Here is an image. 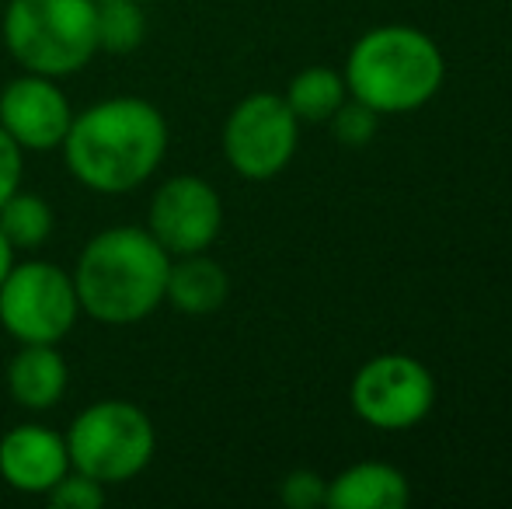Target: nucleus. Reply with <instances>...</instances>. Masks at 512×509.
Instances as JSON below:
<instances>
[{
  "label": "nucleus",
  "instance_id": "nucleus-1",
  "mask_svg": "<svg viewBox=\"0 0 512 509\" xmlns=\"http://www.w3.org/2000/svg\"><path fill=\"white\" fill-rule=\"evenodd\" d=\"M168 143V119L154 102L115 95L74 112L60 150L77 185L98 196H126L157 175Z\"/></svg>",
  "mask_w": 512,
  "mask_h": 509
},
{
  "label": "nucleus",
  "instance_id": "nucleus-2",
  "mask_svg": "<svg viewBox=\"0 0 512 509\" xmlns=\"http://www.w3.org/2000/svg\"><path fill=\"white\" fill-rule=\"evenodd\" d=\"M171 255L147 227H105L77 255L70 269L81 314L108 328H129L147 321L164 304Z\"/></svg>",
  "mask_w": 512,
  "mask_h": 509
},
{
  "label": "nucleus",
  "instance_id": "nucleus-3",
  "mask_svg": "<svg viewBox=\"0 0 512 509\" xmlns=\"http://www.w3.org/2000/svg\"><path fill=\"white\" fill-rule=\"evenodd\" d=\"M345 88L356 102L391 112L422 109L443 88L446 63L425 32L408 25H384L359 35L345 60Z\"/></svg>",
  "mask_w": 512,
  "mask_h": 509
},
{
  "label": "nucleus",
  "instance_id": "nucleus-4",
  "mask_svg": "<svg viewBox=\"0 0 512 509\" xmlns=\"http://www.w3.org/2000/svg\"><path fill=\"white\" fill-rule=\"evenodd\" d=\"M4 49L21 70L74 77L98 56L95 0H7L0 18Z\"/></svg>",
  "mask_w": 512,
  "mask_h": 509
},
{
  "label": "nucleus",
  "instance_id": "nucleus-5",
  "mask_svg": "<svg viewBox=\"0 0 512 509\" xmlns=\"http://www.w3.org/2000/svg\"><path fill=\"white\" fill-rule=\"evenodd\" d=\"M70 468L102 485H126L150 468L157 454V429L136 401L102 398L74 415L63 433Z\"/></svg>",
  "mask_w": 512,
  "mask_h": 509
},
{
  "label": "nucleus",
  "instance_id": "nucleus-6",
  "mask_svg": "<svg viewBox=\"0 0 512 509\" xmlns=\"http://www.w3.org/2000/svg\"><path fill=\"white\" fill-rule=\"evenodd\" d=\"M81 318L74 276L46 258L14 262L0 286V328L18 346H60Z\"/></svg>",
  "mask_w": 512,
  "mask_h": 509
},
{
  "label": "nucleus",
  "instance_id": "nucleus-7",
  "mask_svg": "<svg viewBox=\"0 0 512 509\" xmlns=\"http://www.w3.org/2000/svg\"><path fill=\"white\" fill-rule=\"evenodd\" d=\"M300 119L283 95L255 91L241 98L223 123V157L248 182H269L283 175L297 154Z\"/></svg>",
  "mask_w": 512,
  "mask_h": 509
},
{
  "label": "nucleus",
  "instance_id": "nucleus-8",
  "mask_svg": "<svg viewBox=\"0 0 512 509\" xmlns=\"http://www.w3.org/2000/svg\"><path fill=\"white\" fill-rule=\"evenodd\" d=\"M436 405V381L418 360L387 353L363 363L352 377V408L363 422L387 433L411 429Z\"/></svg>",
  "mask_w": 512,
  "mask_h": 509
},
{
  "label": "nucleus",
  "instance_id": "nucleus-9",
  "mask_svg": "<svg viewBox=\"0 0 512 509\" xmlns=\"http://www.w3.org/2000/svg\"><path fill=\"white\" fill-rule=\"evenodd\" d=\"M147 231L171 258L209 252L223 231V199L206 178L171 175L154 189Z\"/></svg>",
  "mask_w": 512,
  "mask_h": 509
},
{
  "label": "nucleus",
  "instance_id": "nucleus-10",
  "mask_svg": "<svg viewBox=\"0 0 512 509\" xmlns=\"http://www.w3.org/2000/svg\"><path fill=\"white\" fill-rule=\"evenodd\" d=\"M74 123V105L63 95L56 77L21 70L0 88V129L25 154H53L67 140Z\"/></svg>",
  "mask_w": 512,
  "mask_h": 509
},
{
  "label": "nucleus",
  "instance_id": "nucleus-11",
  "mask_svg": "<svg viewBox=\"0 0 512 509\" xmlns=\"http://www.w3.org/2000/svg\"><path fill=\"white\" fill-rule=\"evenodd\" d=\"M70 471V450L63 433L35 422L7 429L0 436V478L21 496H42Z\"/></svg>",
  "mask_w": 512,
  "mask_h": 509
},
{
  "label": "nucleus",
  "instance_id": "nucleus-12",
  "mask_svg": "<svg viewBox=\"0 0 512 509\" xmlns=\"http://www.w3.org/2000/svg\"><path fill=\"white\" fill-rule=\"evenodd\" d=\"M4 377L7 394L25 412H49L70 387V367L60 346H18Z\"/></svg>",
  "mask_w": 512,
  "mask_h": 509
},
{
  "label": "nucleus",
  "instance_id": "nucleus-13",
  "mask_svg": "<svg viewBox=\"0 0 512 509\" xmlns=\"http://www.w3.org/2000/svg\"><path fill=\"white\" fill-rule=\"evenodd\" d=\"M230 297V276L216 258L206 252L171 258L168 286H164V304H171L178 314L206 318L216 314Z\"/></svg>",
  "mask_w": 512,
  "mask_h": 509
},
{
  "label": "nucleus",
  "instance_id": "nucleus-14",
  "mask_svg": "<svg viewBox=\"0 0 512 509\" xmlns=\"http://www.w3.org/2000/svg\"><path fill=\"white\" fill-rule=\"evenodd\" d=\"M408 503V478L391 464L363 461L328 482L331 509H401Z\"/></svg>",
  "mask_w": 512,
  "mask_h": 509
},
{
  "label": "nucleus",
  "instance_id": "nucleus-15",
  "mask_svg": "<svg viewBox=\"0 0 512 509\" xmlns=\"http://www.w3.org/2000/svg\"><path fill=\"white\" fill-rule=\"evenodd\" d=\"M53 227L56 213L49 206V199L39 196V192L18 189L0 206V231L11 241L14 252H39L53 238Z\"/></svg>",
  "mask_w": 512,
  "mask_h": 509
},
{
  "label": "nucleus",
  "instance_id": "nucleus-16",
  "mask_svg": "<svg viewBox=\"0 0 512 509\" xmlns=\"http://www.w3.org/2000/svg\"><path fill=\"white\" fill-rule=\"evenodd\" d=\"M349 88H345V77L335 74L331 67H307L286 88V105L300 123H328L335 116V109L345 102Z\"/></svg>",
  "mask_w": 512,
  "mask_h": 509
},
{
  "label": "nucleus",
  "instance_id": "nucleus-17",
  "mask_svg": "<svg viewBox=\"0 0 512 509\" xmlns=\"http://www.w3.org/2000/svg\"><path fill=\"white\" fill-rule=\"evenodd\" d=\"M143 39L147 18L136 0H98V53H136Z\"/></svg>",
  "mask_w": 512,
  "mask_h": 509
},
{
  "label": "nucleus",
  "instance_id": "nucleus-18",
  "mask_svg": "<svg viewBox=\"0 0 512 509\" xmlns=\"http://www.w3.org/2000/svg\"><path fill=\"white\" fill-rule=\"evenodd\" d=\"M328 123H331V133H335V140L342 143V147L359 150V147H366V143H370L373 136H377L380 112L352 98V102L338 105L335 116H331Z\"/></svg>",
  "mask_w": 512,
  "mask_h": 509
},
{
  "label": "nucleus",
  "instance_id": "nucleus-19",
  "mask_svg": "<svg viewBox=\"0 0 512 509\" xmlns=\"http://www.w3.org/2000/svg\"><path fill=\"white\" fill-rule=\"evenodd\" d=\"M105 499H108V485L95 482V478L81 475L74 468L46 492V503L53 509H102Z\"/></svg>",
  "mask_w": 512,
  "mask_h": 509
},
{
  "label": "nucleus",
  "instance_id": "nucleus-20",
  "mask_svg": "<svg viewBox=\"0 0 512 509\" xmlns=\"http://www.w3.org/2000/svg\"><path fill=\"white\" fill-rule=\"evenodd\" d=\"M279 499H283V506H290V509L328 506V482H324L317 471L297 468L283 478V485H279Z\"/></svg>",
  "mask_w": 512,
  "mask_h": 509
},
{
  "label": "nucleus",
  "instance_id": "nucleus-21",
  "mask_svg": "<svg viewBox=\"0 0 512 509\" xmlns=\"http://www.w3.org/2000/svg\"><path fill=\"white\" fill-rule=\"evenodd\" d=\"M21 175H25V150L0 129V206L21 189Z\"/></svg>",
  "mask_w": 512,
  "mask_h": 509
},
{
  "label": "nucleus",
  "instance_id": "nucleus-22",
  "mask_svg": "<svg viewBox=\"0 0 512 509\" xmlns=\"http://www.w3.org/2000/svg\"><path fill=\"white\" fill-rule=\"evenodd\" d=\"M14 262H18V252L11 248V241L4 238V231H0V286H4L7 272L14 269Z\"/></svg>",
  "mask_w": 512,
  "mask_h": 509
},
{
  "label": "nucleus",
  "instance_id": "nucleus-23",
  "mask_svg": "<svg viewBox=\"0 0 512 509\" xmlns=\"http://www.w3.org/2000/svg\"><path fill=\"white\" fill-rule=\"evenodd\" d=\"M95 4H98V0H95Z\"/></svg>",
  "mask_w": 512,
  "mask_h": 509
}]
</instances>
